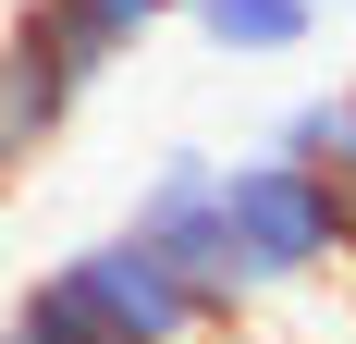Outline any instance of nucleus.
<instances>
[{"mask_svg": "<svg viewBox=\"0 0 356 344\" xmlns=\"http://www.w3.org/2000/svg\"><path fill=\"white\" fill-rule=\"evenodd\" d=\"M356 271V209L332 172L307 160H221V283H234V320L270 308V295H307V283Z\"/></svg>", "mask_w": 356, "mask_h": 344, "instance_id": "obj_1", "label": "nucleus"}, {"mask_svg": "<svg viewBox=\"0 0 356 344\" xmlns=\"http://www.w3.org/2000/svg\"><path fill=\"white\" fill-rule=\"evenodd\" d=\"M0 332L13 344H221V320H209V295L172 258H147L136 234H99V246H74V258H49L13 295Z\"/></svg>", "mask_w": 356, "mask_h": 344, "instance_id": "obj_2", "label": "nucleus"}, {"mask_svg": "<svg viewBox=\"0 0 356 344\" xmlns=\"http://www.w3.org/2000/svg\"><path fill=\"white\" fill-rule=\"evenodd\" d=\"M111 234H136L147 258H172V271L209 295V320L234 332V283H221V160H209V148H160Z\"/></svg>", "mask_w": 356, "mask_h": 344, "instance_id": "obj_3", "label": "nucleus"}, {"mask_svg": "<svg viewBox=\"0 0 356 344\" xmlns=\"http://www.w3.org/2000/svg\"><path fill=\"white\" fill-rule=\"evenodd\" d=\"M86 86H99V62H86V49H74V37L25 0V13L0 25V172L49 160V148H62V123L86 111Z\"/></svg>", "mask_w": 356, "mask_h": 344, "instance_id": "obj_4", "label": "nucleus"}, {"mask_svg": "<svg viewBox=\"0 0 356 344\" xmlns=\"http://www.w3.org/2000/svg\"><path fill=\"white\" fill-rule=\"evenodd\" d=\"M184 25L209 37L221 62H283V49H307L320 0H184Z\"/></svg>", "mask_w": 356, "mask_h": 344, "instance_id": "obj_5", "label": "nucleus"}, {"mask_svg": "<svg viewBox=\"0 0 356 344\" xmlns=\"http://www.w3.org/2000/svg\"><path fill=\"white\" fill-rule=\"evenodd\" d=\"M270 160L332 172V185H344V209H356V86H320V99H295L283 123H270Z\"/></svg>", "mask_w": 356, "mask_h": 344, "instance_id": "obj_6", "label": "nucleus"}, {"mask_svg": "<svg viewBox=\"0 0 356 344\" xmlns=\"http://www.w3.org/2000/svg\"><path fill=\"white\" fill-rule=\"evenodd\" d=\"M37 13H49V25H62L74 37V49H86V62H123V49H136V37L147 25H160V13H184V0H37Z\"/></svg>", "mask_w": 356, "mask_h": 344, "instance_id": "obj_7", "label": "nucleus"}, {"mask_svg": "<svg viewBox=\"0 0 356 344\" xmlns=\"http://www.w3.org/2000/svg\"><path fill=\"white\" fill-rule=\"evenodd\" d=\"M0 344H13V332H0Z\"/></svg>", "mask_w": 356, "mask_h": 344, "instance_id": "obj_8", "label": "nucleus"}]
</instances>
